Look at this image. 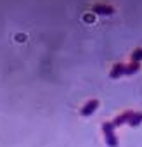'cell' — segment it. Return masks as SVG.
<instances>
[{"mask_svg":"<svg viewBox=\"0 0 142 147\" xmlns=\"http://www.w3.org/2000/svg\"><path fill=\"white\" fill-rule=\"evenodd\" d=\"M114 125L113 123H102V133H104V142L108 147H118L120 142H118V137L114 133Z\"/></svg>","mask_w":142,"mask_h":147,"instance_id":"cell-1","label":"cell"},{"mask_svg":"<svg viewBox=\"0 0 142 147\" xmlns=\"http://www.w3.org/2000/svg\"><path fill=\"white\" fill-rule=\"evenodd\" d=\"M97 107H99V100H97V99H92V100H89V102L83 104V107L80 109V114H82L83 118L92 116V114L97 111Z\"/></svg>","mask_w":142,"mask_h":147,"instance_id":"cell-2","label":"cell"},{"mask_svg":"<svg viewBox=\"0 0 142 147\" xmlns=\"http://www.w3.org/2000/svg\"><path fill=\"white\" fill-rule=\"evenodd\" d=\"M92 11L95 14H99V16H111V14H114V7L108 5V4H94Z\"/></svg>","mask_w":142,"mask_h":147,"instance_id":"cell-3","label":"cell"},{"mask_svg":"<svg viewBox=\"0 0 142 147\" xmlns=\"http://www.w3.org/2000/svg\"><path fill=\"white\" fill-rule=\"evenodd\" d=\"M132 116H133V111H125V113H121L120 116L114 118L113 125H114V126H121V125H125V123H130V118H132Z\"/></svg>","mask_w":142,"mask_h":147,"instance_id":"cell-4","label":"cell"},{"mask_svg":"<svg viewBox=\"0 0 142 147\" xmlns=\"http://www.w3.org/2000/svg\"><path fill=\"white\" fill-rule=\"evenodd\" d=\"M125 66L126 64H123V62H118V64H114L113 66V69H111V73H109V76L111 78H120V76H123L125 75Z\"/></svg>","mask_w":142,"mask_h":147,"instance_id":"cell-5","label":"cell"},{"mask_svg":"<svg viewBox=\"0 0 142 147\" xmlns=\"http://www.w3.org/2000/svg\"><path fill=\"white\" fill-rule=\"evenodd\" d=\"M139 69H140V64L132 61L130 64L125 66V75H126V76H132V75H135V73H139Z\"/></svg>","mask_w":142,"mask_h":147,"instance_id":"cell-6","label":"cell"},{"mask_svg":"<svg viewBox=\"0 0 142 147\" xmlns=\"http://www.w3.org/2000/svg\"><path fill=\"white\" fill-rule=\"evenodd\" d=\"M142 123V113H133V116L130 118V126H139Z\"/></svg>","mask_w":142,"mask_h":147,"instance_id":"cell-7","label":"cell"},{"mask_svg":"<svg viewBox=\"0 0 142 147\" xmlns=\"http://www.w3.org/2000/svg\"><path fill=\"white\" fill-rule=\"evenodd\" d=\"M132 61H133V62H140V61H142V49H140V47L133 50V54H132Z\"/></svg>","mask_w":142,"mask_h":147,"instance_id":"cell-8","label":"cell"},{"mask_svg":"<svg viewBox=\"0 0 142 147\" xmlns=\"http://www.w3.org/2000/svg\"><path fill=\"white\" fill-rule=\"evenodd\" d=\"M16 40H18V42H19V40L23 42V40H24V35H18V36H16Z\"/></svg>","mask_w":142,"mask_h":147,"instance_id":"cell-9","label":"cell"}]
</instances>
